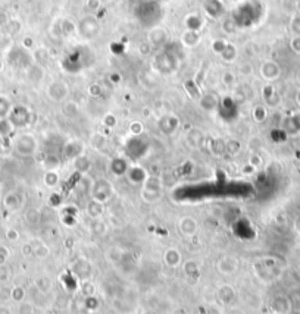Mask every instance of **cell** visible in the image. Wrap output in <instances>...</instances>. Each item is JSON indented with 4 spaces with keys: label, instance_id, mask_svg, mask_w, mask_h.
<instances>
[{
    "label": "cell",
    "instance_id": "1",
    "mask_svg": "<svg viewBox=\"0 0 300 314\" xmlns=\"http://www.w3.org/2000/svg\"><path fill=\"white\" fill-rule=\"evenodd\" d=\"M114 185L111 181L104 179V178H99V179H94L93 181L92 189H90V195H92L93 200L100 201V203H107L114 197Z\"/></svg>",
    "mask_w": 300,
    "mask_h": 314
},
{
    "label": "cell",
    "instance_id": "2",
    "mask_svg": "<svg viewBox=\"0 0 300 314\" xmlns=\"http://www.w3.org/2000/svg\"><path fill=\"white\" fill-rule=\"evenodd\" d=\"M13 147L21 156H33L37 151V139L31 134H21L13 141Z\"/></svg>",
    "mask_w": 300,
    "mask_h": 314
},
{
    "label": "cell",
    "instance_id": "3",
    "mask_svg": "<svg viewBox=\"0 0 300 314\" xmlns=\"http://www.w3.org/2000/svg\"><path fill=\"white\" fill-rule=\"evenodd\" d=\"M8 118H9V122L12 124L13 128H21V126H25L30 124L31 112L24 106H15V107H12V110H11Z\"/></svg>",
    "mask_w": 300,
    "mask_h": 314
},
{
    "label": "cell",
    "instance_id": "4",
    "mask_svg": "<svg viewBox=\"0 0 300 314\" xmlns=\"http://www.w3.org/2000/svg\"><path fill=\"white\" fill-rule=\"evenodd\" d=\"M47 96L53 101H66L69 97V87L62 81H53L47 87Z\"/></svg>",
    "mask_w": 300,
    "mask_h": 314
},
{
    "label": "cell",
    "instance_id": "5",
    "mask_svg": "<svg viewBox=\"0 0 300 314\" xmlns=\"http://www.w3.org/2000/svg\"><path fill=\"white\" fill-rule=\"evenodd\" d=\"M216 270L224 276H231L238 270V260L231 255H222L216 262Z\"/></svg>",
    "mask_w": 300,
    "mask_h": 314
},
{
    "label": "cell",
    "instance_id": "6",
    "mask_svg": "<svg viewBox=\"0 0 300 314\" xmlns=\"http://www.w3.org/2000/svg\"><path fill=\"white\" fill-rule=\"evenodd\" d=\"M125 176H127L128 182L132 185H143L144 181L149 176V170L144 169L143 166H140V164H131Z\"/></svg>",
    "mask_w": 300,
    "mask_h": 314
},
{
    "label": "cell",
    "instance_id": "7",
    "mask_svg": "<svg viewBox=\"0 0 300 314\" xmlns=\"http://www.w3.org/2000/svg\"><path fill=\"white\" fill-rule=\"evenodd\" d=\"M72 273L78 277L79 282H81V280H86V279H92L93 275L92 263H90L87 259L81 257V259H78L75 263L72 264Z\"/></svg>",
    "mask_w": 300,
    "mask_h": 314
},
{
    "label": "cell",
    "instance_id": "8",
    "mask_svg": "<svg viewBox=\"0 0 300 314\" xmlns=\"http://www.w3.org/2000/svg\"><path fill=\"white\" fill-rule=\"evenodd\" d=\"M178 227L184 237L192 238V237H196L199 232V222L192 216H184L178 223Z\"/></svg>",
    "mask_w": 300,
    "mask_h": 314
},
{
    "label": "cell",
    "instance_id": "9",
    "mask_svg": "<svg viewBox=\"0 0 300 314\" xmlns=\"http://www.w3.org/2000/svg\"><path fill=\"white\" fill-rule=\"evenodd\" d=\"M77 28L79 34L86 38H93L99 33V24L94 18H84Z\"/></svg>",
    "mask_w": 300,
    "mask_h": 314
},
{
    "label": "cell",
    "instance_id": "10",
    "mask_svg": "<svg viewBox=\"0 0 300 314\" xmlns=\"http://www.w3.org/2000/svg\"><path fill=\"white\" fill-rule=\"evenodd\" d=\"M130 167V163L127 162V159L124 157H114L109 163V169H111V174L117 178H121V176L127 175V170Z\"/></svg>",
    "mask_w": 300,
    "mask_h": 314
},
{
    "label": "cell",
    "instance_id": "11",
    "mask_svg": "<svg viewBox=\"0 0 300 314\" xmlns=\"http://www.w3.org/2000/svg\"><path fill=\"white\" fill-rule=\"evenodd\" d=\"M183 272L184 276L187 277V280H190L193 283L200 276V264L197 263L196 260H193V259L185 260L183 263Z\"/></svg>",
    "mask_w": 300,
    "mask_h": 314
},
{
    "label": "cell",
    "instance_id": "12",
    "mask_svg": "<svg viewBox=\"0 0 300 314\" xmlns=\"http://www.w3.org/2000/svg\"><path fill=\"white\" fill-rule=\"evenodd\" d=\"M180 125V121L177 116L174 115H168V116H163L160 121H159V129L165 134V135H171L177 131V128Z\"/></svg>",
    "mask_w": 300,
    "mask_h": 314
},
{
    "label": "cell",
    "instance_id": "13",
    "mask_svg": "<svg viewBox=\"0 0 300 314\" xmlns=\"http://www.w3.org/2000/svg\"><path fill=\"white\" fill-rule=\"evenodd\" d=\"M125 259V250L119 245H112L106 250V260L112 266H119Z\"/></svg>",
    "mask_w": 300,
    "mask_h": 314
},
{
    "label": "cell",
    "instance_id": "14",
    "mask_svg": "<svg viewBox=\"0 0 300 314\" xmlns=\"http://www.w3.org/2000/svg\"><path fill=\"white\" fill-rule=\"evenodd\" d=\"M86 213L87 216L92 219V220H96V219H102L104 214V204L100 203V201L90 200L86 206Z\"/></svg>",
    "mask_w": 300,
    "mask_h": 314
},
{
    "label": "cell",
    "instance_id": "15",
    "mask_svg": "<svg viewBox=\"0 0 300 314\" xmlns=\"http://www.w3.org/2000/svg\"><path fill=\"white\" fill-rule=\"evenodd\" d=\"M163 262L168 267L175 269V267L183 264V255L177 248H168L167 251L163 252Z\"/></svg>",
    "mask_w": 300,
    "mask_h": 314
},
{
    "label": "cell",
    "instance_id": "16",
    "mask_svg": "<svg viewBox=\"0 0 300 314\" xmlns=\"http://www.w3.org/2000/svg\"><path fill=\"white\" fill-rule=\"evenodd\" d=\"M218 300H220V302L221 304H224V305H230V304H233L235 300V289L231 287V285H221L220 288H218Z\"/></svg>",
    "mask_w": 300,
    "mask_h": 314
},
{
    "label": "cell",
    "instance_id": "17",
    "mask_svg": "<svg viewBox=\"0 0 300 314\" xmlns=\"http://www.w3.org/2000/svg\"><path fill=\"white\" fill-rule=\"evenodd\" d=\"M168 41V34L163 28H153L149 33V44L155 46V47H160Z\"/></svg>",
    "mask_w": 300,
    "mask_h": 314
},
{
    "label": "cell",
    "instance_id": "18",
    "mask_svg": "<svg viewBox=\"0 0 300 314\" xmlns=\"http://www.w3.org/2000/svg\"><path fill=\"white\" fill-rule=\"evenodd\" d=\"M72 164H74V169L78 172L79 175H87L92 169V160L86 154H79L78 157H75L72 160Z\"/></svg>",
    "mask_w": 300,
    "mask_h": 314
},
{
    "label": "cell",
    "instance_id": "19",
    "mask_svg": "<svg viewBox=\"0 0 300 314\" xmlns=\"http://www.w3.org/2000/svg\"><path fill=\"white\" fill-rule=\"evenodd\" d=\"M34 288L37 289L39 294L43 295H47L49 292H52L53 289V280L52 277L46 276V275H41L34 279Z\"/></svg>",
    "mask_w": 300,
    "mask_h": 314
},
{
    "label": "cell",
    "instance_id": "20",
    "mask_svg": "<svg viewBox=\"0 0 300 314\" xmlns=\"http://www.w3.org/2000/svg\"><path fill=\"white\" fill-rule=\"evenodd\" d=\"M3 206L6 207V210L9 212H18L22 206V198L19 197V194L16 192H9L5 195L3 198Z\"/></svg>",
    "mask_w": 300,
    "mask_h": 314
},
{
    "label": "cell",
    "instance_id": "21",
    "mask_svg": "<svg viewBox=\"0 0 300 314\" xmlns=\"http://www.w3.org/2000/svg\"><path fill=\"white\" fill-rule=\"evenodd\" d=\"M291 310V301L288 300L287 297L281 295L277 297L272 301V311L277 314H288Z\"/></svg>",
    "mask_w": 300,
    "mask_h": 314
},
{
    "label": "cell",
    "instance_id": "22",
    "mask_svg": "<svg viewBox=\"0 0 300 314\" xmlns=\"http://www.w3.org/2000/svg\"><path fill=\"white\" fill-rule=\"evenodd\" d=\"M142 188L152 191V192H160L162 194V188H163L162 178L159 175H149L147 179L144 181L143 185H142Z\"/></svg>",
    "mask_w": 300,
    "mask_h": 314
},
{
    "label": "cell",
    "instance_id": "23",
    "mask_svg": "<svg viewBox=\"0 0 300 314\" xmlns=\"http://www.w3.org/2000/svg\"><path fill=\"white\" fill-rule=\"evenodd\" d=\"M31 245H33V254H34L36 259L44 260V259H47V257L50 255V248H49L43 241L36 239V241L31 242Z\"/></svg>",
    "mask_w": 300,
    "mask_h": 314
},
{
    "label": "cell",
    "instance_id": "24",
    "mask_svg": "<svg viewBox=\"0 0 300 314\" xmlns=\"http://www.w3.org/2000/svg\"><path fill=\"white\" fill-rule=\"evenodd\" d=\"M62 113L65 115V118L68 119H74L79 115V106L77 101L68 100L64 101V106H62Z\"/></svg>",
    "mask_w": 300,
    "mask_h": 314
},
{
    "label": "cell",
    "instance_id": "25",
    "mask_svg": "<svg viewBox=\"0 0 300 314\" xmlns=\"http://www.w3.org/2000/svg\"><path fill=\"white\" fill-rule=\"evenodd\" d=\"M199 103H200V107H202L203 110H206V112L215 110V109L218 107V104H220V101L216 100V97H215L213 94H205V96H202Z\"/></svg>",
    "mask_w": 300,
    "mask_h": 314
},
{
    "label": "cell",
    "instance_id": "26",
    "mask_svg": "<svg viewBox=\"0 0 300 314\" xmlns=\"http://www.w3.org/2000/svg\"><path fill=\"white\" fill-rule=\"evenodd\" d=\"M61 181V175L58 170H46L43 175V182L47 188H56L59 185Z\"/></svg>",
    "mask_w": 300,
    "mask_h": 314
},
{
    "label": "cell",
    "instance_id": "27",
    "mask_svg": "<svg viewBox=\"0 0 300 314\" xmlns=\"http://www.w3.org/2000/svg\"><path fill=\"white\" fill-rule=\"evenodd\" d=\"M187 144L192 147V149H199L202 144H203V134L200 131H190L187 132V137H185Z\"/></svg>",
    "mask_w": 300,
    "mask_h": 314
},
{
    "label": "cell",
    "instance_id": "28",
    "mask_svg": "<svg viewBox=\"0 0 300 314\" xmlns=\"http://www.w3.org/2000/svg\"><path fill=\"white\" fill-rule=\"evenodd\" d=\"M261 74L266 79H275L278 76V68L274 62H265L261 66Z\"/></svg>",
    "mask_w": 300,
    "mask_h": 314
},
{
    "label": "cell",
    "instance_id": "29",
    "mask_svg": "<svg viewBox=\"0 0 300 314\" xmlns=\"http://www.w3.org/2000/svg\"><path fill=\"white\" fill-rule=\"evenodd\" d=\"M81 142H69V144H66L65 147V151H64V156H65V159H71V160H74L75 157H78L79 154H83L81 153Z\"/></svg>",
    "mask_w": 300,
    "mask_h": 314
},
{
    "label": "cell",
    "instance_id": "30",
    "mask_svg": "<svg viewBox=\"0 0 300 314\" xmlns=\"http://www.w3.org/2000/svg\"><path fill=\"white\" fill-rule=\"evenodd\" d=\"M26 298V291L24 287L15 285L13 288H11V301L15 304H21L25 301Z\"/></svg>",
    "mask_w": 300,
    "mask_h": 314
},
{
    "label": "cell",
    "instance_id": "31",
    "mask_svg": "<svg viewBox=\"0 0 300 314\" xmlns=\"http://www.w3.org/2000/svg\"><path fill=\"white\" fill-rule=\"evenodd\" d=\"M79 292L89 298V297H94L96 295V285L92 282V279H86L79 282Z\"/></svg>",
    "mask_w": 300,
    "mask_h": 314
},
{
    "label": "cell",
    "instance_id": "32",
    "mask_svg": "<svg viewBox=\"0 0 300 314\" xmlns=\"http://www.w3.org/2000/svg\"><path fill=\"white\" fill-rule=\"evenodd\" d=\"M181 41H183V44L185 47H195V46L199 44L200 37H199V34H197L196 31H188L187 30L183 34V37H181Z\"/></svg>",
    "mask_w": 300,
    "mask_h": 314
},
{
    "label": "cell",
    "instance_id": "33",
    "mask_svg": "<svg viewBox=\"0 0 300 314\" xmlns=\"http://www.w3.org/2000/svg\"><path fill=\"white\" fill-rule=\"evenodd\" d=\"M237 54H238V51H237V47H235L234 44H227V47L224 49V51H222L221 54V59L224 61V62L227 63H231L234 62L235 59H237Z\"/></svg>",
    "mask_w": 300,
    "mask_h": 314
},
{
    "label": "cell",
    "instance_id": "34",
    "mask_svg": "<svg viewBox=\"0 0 300 314\" xmlns=\"http://www.w3.org/2000/svg\"><path fill=\"white\" fill-rule=\"evenodd\" d=\"M12 110V104L6 96H0V119H6Z\"/></svg>",
    "mask_w": 300,
    "mask_h": 314
},
{
    "label": "cell",
    "instance_id": "35",
    "mask_svg": "<svg viewBox=\"0 0 300 314\" xmlns=\"http://www.w3.org/2000/svg\"><path fill=\"white\" fill-rule=\"evenodd\" d=\"M90 231L94 235H104L107 231V225L104 223L103 219H96V220H92L90 223Z\"/></svg>",
    "mask_w": 300,
    "mask_h": 314
},
{
    "label": "cell",
    "instance_id": "36",
    "mask_svg": "<svg viewBox=\"0 0 300 314\" xmlns=\"http://www.w3.org/2000/svg\"><path fill=\"white\" fill-rule=\"evenodd\" d=\"M25 220L30 225H37L41 220V212H40L39 209H36V207L28 209L25 213Z\"/></svg>",
    "mask_w": 300,
    "mask_h": 314
},
{
    "label": "cell",
    "instance_id": "37",
    "mask_svg": "<svg viewBox=\"0 0 300 314\" xmlns=\"http://www.w3.org/2000/svg\"><path fill=\"white\" fill-rule=\"evenodd\" d=\"M44 167L46 170H58V167L61 166V160L58 156H47L44 159Z\"/></svg>",
    "mask_w": 300,
    "mask_h": 314
},
{
    "label": "cell",
    "instance_id": "38",
    "mask_svg": "<svg viewBox=\"0 0 300 314\" xmlns=\"http://www.w3.org/2000/svg\"><path fill=\"white\" fill-rule=\"evenodd\" d=\"M142 198L146 203H156V201L160 200L162 194L160 192H152V191H147V189L142 188V192H140Z\"/></svg>",
    "mask_w": 300,
    "mask_h": 314
},
{
    "label": "cell",
    "instance_id": "39",
    "mask_svg": "<svg viewBox=\"0 0 300 314\" xmlns=\"http://www.w3.org/2000/svg\"><path fill=\"white\" fill-rule=\"evenodd\" d=\"M185 25H187V30H188V31H196L197 33V30L202 26V21H200V18H199V16H196V15H192V16H188V18H187Z\"/></svg>",
    "mask_w": 300,
    "mask_h": 314
},
{
    "label": "cell",
    "instance_id": "40",
    "mask_svg": "<svg viewBox=\"0 0 300 314\" xmlns=\"http://www.w3.org/2000/svg\"><path fill=\"white\" fill-rule=\"evenodd\" d=\"M252 115H253V119L261 124V122L265 121V118H266V109H265L263 106H255Z\"/></svg>",
    "mask_w": 300,
    "mask_h": 314
},
{
    "label": "cell",
    "instance_id": "41",
    "mask_svg": "<svg viewBox=\"0 0 300 314\" xmlns=\"http://www.w3.org/2000/svg\"><path fill=\"white\" fill-rule=\"evenodd\" d=\"M221 82L225 85V87H233L235 84V75L231 72V71H227V72L222 74Z\"/></svg>",
    "mask_w": 300,
    "mask_h": 314
},
{
    "label": "cell",
    "instance_id": "42",
    "mask_svg": "<svg viewBox=\"0 0 300 314\" xmlns=\"http://www.w3.org/2000/svg\"><path fill=\"white\" fill-rule=\"evenodd\" d=\"M61 30H62V33H64L65 36H69V34H72V33L77 31V25H75L71 19H65V21L62 22Z\"/></svg>",
    "mask_w": 300,
    "mask_h": 314
},
{
    "label": "cell",
    "instance_id": "43",
    "mask_svg": "<svg viewBox=\"0 0 300 314\" xmlns=\"http://www.w3.org/2000/svg\"><path fill=\"white\" fill-rule=\"evenodd\" d=\"M12 129L13 125L9 122V119H0V135H9Z\"/></svg>",
    "mask_w": 300,
    "mask_h": 314
},
{
    "label": "cell",
    "instance_id": "44",
    "mask_svg": "<svg viewBox=\"0 0 300 314\" xmlns=\"http://www.w3.org/2000/svg\"><path fill=\"white\" fill-rule=\"evenodd\" d=\"M18 314H34V305L28 301L18 304Z\"/></svg>",
    "mask_w": 300,
    "mask_h": 314
},
{
    "label": "cell",
    "instance_id": "45",
    "mask_svg": "<svg viewBox=\"0 0 300 314\" xmlns=\"http://www.w3.org/2000/svg\"><path fill=\"white\" fill-rule=\"evenodd\" d=\"M143 124L142 122H139V121H132L130 124V126H128V131H130L131 135H140L142 132H143Z\"/></svg>",
    "mask_w": 300,
    "mask_h": 314
},
{
    "label": "cell",
    "instance_id": "46",
    "mask_svg": "<svg viewBox=\"0 0 300 314\" xmlns=\"http://www.w3.org/2000/svg\"><path fill=\"white\" fill-rule=\"evenodd\" d=\"M227 44H228V43H227L225 40L216 38V40H213V43H212V50L215 51L216 54H221L224 49L227 47Z\"/></svg>",
    "mask_w": 300,
    "mask_h": 314
},
{
    "label": "cell",
    "instance_id": "47",
    "mask_svg": "<svg viewBox=\"0 0 300 314\" xmlns=\"http://www.w3.org/2000/svg\"><path fill=\"white\" fill-rule=\"evenodd\" d=\"M117 122V116L114 113H106L103 116V125L107 126V128H115Z\"/></svg>",
    "mask_w": 300,
    "mask_h": 314
},
{
    "label": "cell",
    "instance_id": "48",
    "mask_svg": "<svg viewBox=\"0 0 300 314\" xmlns=\"http://www.w3.org/2000/svg\"><path fill=\"white\" fill-rule=\"evenodd\" d=\"M11 257V251L6 245H0V266L6 264V262L9 260Z\"/></svg>",
    "mask_w": 300,
    "mask_h": 314
},
{
    "label": "cell",
    "instance_id": "49",
    "mask_svg": "<svg viewBox=\"0 0 300 314\" xmlns=\"http://www.w3.org/2000/svg\"><path fill=\"white\" fill-rule=\"evenodd\" d=\"M5 237H6L8 241H11V242H16V241L19 239V232H18L15 227H9V229H6Z\"/></svg>",
    "mask_w": 300,
    "mask_h": 314
},
{
    "label": "cell",
    "instance_id": "50",
    "mask_svg": "<svg viewBox=\"0 0 300 314\" xmlns=\"http://www.w3.org/2000/svg\"><path fill=\"white\" fill-rule=\"evenodd\" d=\"M227 150L230 151L231 154H237L238 151L241 150V146H240V142H238L237 139H233V141H230V142L227 144Z\"/></svg>",
    "mask_w": 300,
    "mask_h": 314
},
{
    "label": "cell",
    "instance_id": "51",
    "mask_svg": "<svg viewBox=\"0 0 300 314\" xmlns=\"http://www.w3.org/2000/svg\"><path fill=\"white\" fill-rule=\"evenodd\" d=\"M86 302H87V308H89V310H92V311H94V310H97V308H99V301H97L96 295H94V297H89V298H86Z\"/></svg>",
    "mask_w": 300,
    "mask_h": 314
},
{
    "label": "cell",
    "instance_id": "52",
    "mask_svg": "<svg viewBox=\"0 0 300 314\" xmlns=\"http://www.w3.org/2000/svg\"><path fill=\"white\" fill-rule=\"evenodd\" d=\"M9 277H11V272H9V269L3 264V266H0V282H6V280H9Z\"/></svg>",
    "mask_w": 300,
    "mask_h": 314
},
{
    "label": "cell",
    "instance_id": "53",
    "mask_svg": "<svg viewBox=\"0 0 300 314\" xmlns=\"http://www.w3.org/2000/svg\"><path fill=\"white\" fill-rule=\"evenodd\" d=\"M89 93H90V96H93V97H99V96L102 94V87H100L99 84H92V85L89 87Z\"/></svg>",
    "mask_w": 300,
    "mask_h": 314
},
{
    "label": "cell",
    "instance_id": "54",
    "mask_svg": "<svg viewBox=\"0 0 300 314\" xmlns=\"http://www.w3.org/2000/svg\"><path fill=\"white\" fill-rule=\"evenodd\" d=\"M238 71H240V74H241V75H250V74L253 72V68H252V65H250V63H244V65H241V66H240V69H238Z\"/></svg>",
    "mask_w": 300,
    "mask_h": 314
},
{
    "label": "cell",
    "instance_id": "55",
    "mask_svg": "<svg viewBox=\"0 0 300 314\" xmlns=\"http://www.w3.org/2000/svg\"><path fill=\"white\" fill-rule=\"evenodd\" d=\"M22 254H24L25 257L34 255V254H33V245H31V244H24V245H22Z\"/></svg>",
    "mask_w": 300,
    "mask_h": 314
},
{
    "label": "cell",
    "instance_id": "56",
    "mask_svg": "<svg viewBox=\"0 0 300 314\" xmlns=\"http://www.w3.org/2000/svg\"><path fill=\"white\" fill-rule=\"evenodd\" d=\"M249 163L252 164L253 167H256V169H258V166L261 164V157H259L258 154H253V156L249 159Z\"/></svg>",
    "mask_w": 300,
    "mask_h": 314
},
{
    "label": "cell",
    "instance_id": "57",
    "mask_svg": "<svg viewBox=\"0 0 300 314\" xmlns=\"http://www.w3.org/2000/svg\"><path fill=\"white\" fill-rule=\"evenodd\" d=\"M255 170H256V167H253L250 163H248L246 166H243V174H244V175H252Z\"/></svg>",
    "mask_w": 300,
    "mask_h": 314
},
{
    "label": "cell",
    "instance_id": "58",
    "mask_svg": "<svg viewBox=\"0 0 300 314\" xmlns=\"http://www.w3.org/2000/svg\"><path fill=\"white\" fill-rule=\"evenodd\" d=\"M0 314H13L12 310H11V307H8V305H2L0 307Z\"/></svg>",
    "mask_w": 300,
    "mask_h": 314
}]
</instances>
